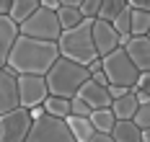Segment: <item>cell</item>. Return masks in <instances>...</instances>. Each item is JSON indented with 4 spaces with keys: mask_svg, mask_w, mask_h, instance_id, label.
<instances>
[{
    "mask_svg": "<svg viewBox=\"0 0 150 142\" xmlns=\"http://www.w3.org/2000/svg\"><path fill=\"white\" fill-rule=\"evenodd\" d=\"M57 60H60L57 41H39L29 36H18L5 67H11L16 75H47Z\"/></svg>",
    "mask_w": 150,
    "mask_h": 142,
    "instance_id": "cell-1",
    "label": "cell"
},
{
    "mask_svg": "<svg viewBox=\"0 0 150 142\" xmlns=\"http://www.w3.org/2000/svg\"><path fill=\"white\" fill-rule=\"evenodd\" d=\"M44 78H47V85H49V96L75 98L78 91L83 88V83L91 80V70L86 65H78L73 60H67V57H60Z\"/></svg>",
    "mask_w": 150,
    "mask_h": 142,
    "instance_id": "cell-2",
    "label": "cell"
},
{
    "mask_svg": "<svg viewBox=\"0 0 150 142\" xmlns=\"http://www.w3.org/2000/svg\"><path fill=\"white\" fill-rule=\"evenodd\" d=\"M57 47H60V57H67L73 62L88 67L98 57L96 44H93V18H86L80 26H75L70 31H62Z\"/></svg>",
    "mask_w": 150,
    "mask_h": 142,
    "instance_id": "cell-3",
    "label": "cell"
},
{
    "mask_svg": "<svg viewBox=\"0 0 150 142\" xmlns=\"http://www.w3.org/2000/svg\"><path fill=\"white\" fill-rule=\"evenodd\" d=\"M18 29H21V36L39 39V41H60V36H62V26H60V18H57V11H49V8H39Z\"/></svg>",
    "mask_w": 150,
    "mask_h": 142,
    "instance_id": "cell-4",
    "label": "cell"
},
{
    "mask_svg": "<svg viewBox=\"0 0 150 142\" xmlns=\"http://www.w3.org/2000/svg\"><path fill=\"white\" fill-rule=\"evenodd\" d=\"M104 72L109 78V85H124V88H135L137 78H140V70L129 60L127 49L122 47L104 57Z\"/></svg>",
    "mask_w": 150,
    "mask_h": 142,
    "instance_id": "cell-5",
    "label": "cell"
},
{
    "mask_svg": "<svg viewBox=\"0 0 150 142\" xmlns=\"http://www.w3.org/2000/svg\"><path fill=\"white\" fill-rule=\"evenodd\" d=\"M26 142H78L70 132V127L65 119H57V116H42L39 122H34Z\"/></svg>",
    "mask_w": 150,
    "mask_h": 142,
    "instance_id": "cell-6",
    "label": "cell"
},
{
    "mask_svg": "<svg viewBox=\"0 0 150 142\" xmlns=\"http://www.w3.org/2000/svg\"><path fill=\"white\" fill-rule=\"evenodd\" d=\"M34 119L29 109H13L8 114H0V142H26Z\"/></svg>",
    "mask_w": 150,
    "mask_h": 142,
    "instance_id": "cell-7",
    "label": "cell"
},
{
    "mask_svg": "<svg viewBox=\"0 0 150 142\" xmlns=\"http://www.w3.org/2000/svg\"><path fill=\"white\" fill-rule=\"evenodd\" d=\"M18 96H21V109L44 106L49 98V85L44 75H18Z\"/></svg>",
    "mask_w": 150,
    "mask_h": 142,
    "instance_id": "cell-8",
    "label": "cell"
},
{
    "mask_svg": "<svg viewBox=\"0 0 150 142\" xmlns=\"http://www.w3.org/2000/svg\"><path fill=\"white\" fill-rule=\"evenodd\" d=\"M119 34L117 29L109 23V21H101V18H93V44H96V52L98 57H106L111 52L119 49Z\"/></svg>",
    "mask_w": 150,
    "mask_h": 142,
    "instance_id": "cell-9",
    "label": "cell"
},
{
    "mask_svg": "<svg viewBox=\"0 0 150 142\" xmlns=\"http://www.w3.org/2000/svg\"><path fill=\"white\" fill-rule=\"evenodd\" d=\"M21 106V96H18V75L11 67L0 70V114H8Z\"/></svg>",
    "mask_w": 150,
    "mask_h": 142,
    "instance_id": "cell-10",
    "label": "cell"
},
{
    "mask_svg": "<svg viewBox=\"0 0 150 142\" xmlns=\"http://www.w3.org/2000/svg\"><path fill=\"white\" fill-rule=\"evenodd\" d=\"M21 36V29L11 16H0V70L8 65V57L13 52L16 39Z\"/></svg>",
    "mask_w": 150,
    "mask_h": 142,
    "instance_id": "cell-11",
    "label": "cell"
},
{
    "mask_svg": "<svg viewBox=\"0 0 150 142\" xmlns=\"http://www.w3.org/2000/svg\"><path fill=\"white\" fill-rule=\"evenodd\" d=\"M78 98H83L93 111L96 109H111V103H114L109 91H106V85H98L96 80H86L83 88L78 91Z\"/></svg>",
    "mask_w": 150,
    "mask_h": 142,
    "instance_id": "cell-12",
    "label": "cell"
},
{
    "mask_svg": "<svg viewBox=\"0 0 150 142\" xmlns=\"http://www.w3.org/2000/svg\"><path fill=\"white\" fill-rule=\"evenodd\" d=\"M127 54L135 62L140 72H150V39L148 36H132V41L127 44Z\"/></svg>",
    "mask_w": 150,
    "mask_h": 142,
    "instance_id": "cell-13",
    "label": "cell"
},
{
    "mask_svg": "<svg viewBox=\"0 0 150 142\" xmlns=\"http://www.w3.org/2000/svg\"><path fill=\"white\" fill-rule=\"evenodd\" d=\"M137 109H140V103H137V96L129 91V93L119 98V101H114L111 103V111H114V116H117V122H127V119H135Z\"/></svg>",
    "mask_w": 150,
    "mask_h": 142,
    "instance_id": "cell-14",
    "label": "cell"
},
{
    "mask_svg": "<svg viewBox=\"0 0 150 142\" xmlns=\"http://www.w3.org/2000/svg\"><path fill=\"white\" fill-rule=\"evenodd\" d=\"M111 137H114V142H142V129L132 119H127V122H117L114 124Z\"/></svg>",
    "mask_w": 150,
    "mask_h": 142,
    "instance_id": "cell-15",
    "label": "cell"
},
{
    "mask_svg": "<svg viewBox=\"0 0 150 142\" xmlns=\"http://www.w3.org/2000/svg\"><path fill=\"white\" fill-rule=\"evenodd\" d=\"M67 122V127H70V132H73V137L78 142H91V137H93V124H91V119H86V116H67L65 119Z\"/></svg>",
    "mask_w": 150,
    "mask_h": 142,
    "instance_id": "cell-16",
    "label": "cell"
},
{
    "mask_svg": "<svg viewBox=\"0 0 150 142\" xmlns=\"http://www.w3.org/2000/svg\"><path fill=\"white\" fill-rule=\"evenodd\" d=\"M42 8V0H13V8H11V18L21 26L26 18H31L36 11Z\"/></svg>",
    "mask_w": 150,
    "mask_h": 142,
    "instance_id": "cell-17",
    "label": "cell"
},
{
    "mask_svg": "<svg viewBox=\"0 0 150 142\" xmlns=\"http://www.w3.org/2000/svg\"><path fill=\"white\" fill-rule=\"evenodd\" d=\"M91 124H93L96 132L111 134V132H114V124H117V116H114L111 109H96L93 114H91Z\"/></svg>",
    "mask_w": 150,
    "mask_h": 142,
    "instance_id": "cell-18",
    "label": "cell"
},
{
    "mask_svg": "<svg viewBox=\"0 0 150 142\" xmlns=\"http://www.w3.org/2000/svg\"><path fill=\"white\" fill-rule=\"evenodd\" d=\"M57 18H60L62 31H70V29L80 26V23L86 21L83 13H80V8H73V5H60V8H57Z\"/></svg>",
    "mask_w": 150,
    "mask_h": 142,
    "instance_id": "cell-19",
    "label": "cell"
},
{
    "mask_svg": "<svg viewBox=\"0 0 150 142\" xmlns=\"http://www.w3.org/2000/svg\"><path fill=\"white\" fill-rule=\"evenodd\" d=\"M44 109L49 116H57V119H67L70 116V98H60V96H49L44 101Z\"/></svg>",
    "mask_w": 150,
    "mask_h": 142,
    "instance_id": "cell-20",
    "label": "cell"
},
{
    "mask_svg": "<svg viewBox=\"0 0 150 142\" xmlns=\"http://www.w3.org/2000/svg\"><path fill=\"white\" fill-rule=\"evenodd\" d=\"M127 5H129L127 0H104V3H101V11H98V16H96V18H101V21H109V23H111V21L119 16Z\"/></svg>",
    "mask_w": 150,
    "mask_h": 142,
    "instance_id": "cell-21",
    "label": "cell"
},
{
    "mask_svg": "<svg viewBox=\"0 0 150 142\" xmlns=\"http://www.w3.org/2000/svg\"><path fill=\"white\" fill-rule=\"evenodd\" d=\"M150 34V13L132 8V36H148Z\"/></svg>",
    "mask_w": 150,
    "mask_h": 142,
    "instance_id": "cell-22",
    "label": "cell"
},
{
    "mask_svg": "<svg viewBox=\"0 0 150 142\" xmlns=\"http://www.w3.org/2000/svg\"><path fill=\"white\" fill-rule=\"evenodd\" d=\"M111 26L117 29V34H119V36H132V8L127 5L119 16L111 21Z\"/></svg>",
    "mask_w": 150,
    "mask_h": 142,
    "instance_id": "cell-23",
    "label": "cell"
},
{
    "mask_svg": "<svg viewBox=\"0 0 150 142\" xmlns=\"http://www.w3.org/2000/svg\"><path fill=\"white\" fill-rule=\"evenodd\" d=\"M70 114H73V116H86V119H91L93 109H91L83 98H78V96H75V98H70Z\"/></svg>",
    "mask_w": 150,
    "mask_h": 142,
    "instance_id": "cell-24",
    "label": "cell"
},
{
    "mask_svg": "<svg viewBox=\"0 0 150 142\" xmlns=\"http://www.w3.org/2000/svg\"><path fill=\"white\" fill-rule=\"evenodd\" d=\"M101 3H104V0H83V5H80L83 18H96L98 11H101Z\"/></svg>",
    "mask_w": 150,
    "mask_h": 142,
    "instance_id": "cell-25",
    "label": "cell"
},
{
    "mask_svg": "<svg viewBox=\"0 0 150 142\" xmlns=\"http://www.w3.org/2000/svg\"><path fill=\"white\" fill-rule=\"evenodd\" d=\"M140 129H150V103H145V106H140L135 114V119H132Z\"/></svg>",
    "mask_w": 150,
    "mask_h": 142,
    "instance_id": "cell-26",
    "label": "cell"
},
{
    "mask_svg": "<svg viewBox=\"0 0 150 142\" xmlns=\"http://www.w3.org/2000/svg\"><path fill=\"white\" fill-rule=\"evenodd\" d=\"M106 91H109V96H111V101H119V98H124L132 88H124V85H106Z\"/></svg>",
    "mask_w": 150,
    "mask_h": 142,
    "instance_id": "cell-27",
    "label": "cell"
},
{
    "mask_svg": "<svg viewBox=\"0 0 150 142\" xmlns=\"http://www.w3.org/2000/svg\"><path fill=\"white\" fill-rule=\"evenodd\" d=\"M129 3V8H135V11H148L150 13V0H127Z\"/></svg>",
    "mask_w": 150,
    "mask_h": 142,
    "instance_id": "cell-28",
    "label": "cell"
},
{
    "mask_svg": "<svg viewBox=\"0 0 150 142\" xmlns=\"http://www.w3.org/2000/svg\"><path fill=\"white\" fill-rule=\"evenodd\" d=\"M29 114H31L34 122H39L42 116H47V109H44V106H34V109H29Z\"/></svg>",
    "mask_w": 150,
    "mask_h": 142,
    "instance_id": "cell-29",
    "label": "cell"
},
{
    "mask_svg": "<svg viewBox=\"0 0 150 142\" xmlns=\"http://www.w3.org/2000/svg\"><path fill=\"white\" fill-rule=\"evenodd\" d=\"M91 142H114V137H111V134H106V132H93Z\"/></svg>",
    "mask_w": 150,
    "mask_h": 142,
    "instance_id": "cell-30",
    "label": "cell"
},
{
    "mask_svg": "<svg viewBox=\"0 0 150 142\" xmlns=\"http://www.w3.org/2000/svg\"><path fill=\"white\" fill-rule=\"evenodd\" d=\"M91 80H96L98 85H109V78H106V72H104V70H98V72H93V75H91Z\"/></svg>",
    "mask_w": 150,
    "mask_h": 142,
    "instance_id": "cell-31",
    "label": "cell"
},
{
    "mask_svg": "<svg viewBox=\"0 0 150 142\" xmlns=\"http://www.w3.org/2000/svg\"><path fill=\"white\" fill-rule=\"evenodd\" d=\"M88 70H91V75H93V72H98V70H104V57H96V60L88 65Z\"/></svg>",
    "mask_w": 150,
    "mask_h": 142,
    "instance_id": "cell-32",
    "label": "cell"
},
{
    "mask_svg": "<svg viewBox=\"0 0 150 142\" xmlns=\"http://www.w3.org/2000/svg\"><path fill=\"white\" fill-rule=\"evenodd\" d=\"M11 8H13V0H0V16H11Z\"/></svg>",
    "mask_w": 150,
    "mask_h": 142,
    "instance_id": "cell-33",
    "label": "cell"
},
{
    "mask_svg": "<svg viewBox=\"0 0 150 142\" xmlns=\"http://www.w3.org/2000/svg\"><path fill=\"white\" fill-rule=\"evenodd\" d=\"M62 3L60 0H42V8H49V11H57Z\"/></svg>",
    "mask_w": 150,
    "mask_h": 142,
    "instance_id": "cell-34",
    "label": "cell"
},
{
    "mask_svg": "<svg viewBox=\"0 0 150 142\" xmlns=\"http://www.w3.org/2000/svg\"><path fill=\"white\" fill-rule=\"evenodd\" d=\"M62 5H73V8H80L83 5V0H60Z\"/></svg>",
    "mask_w": 150,
    "mask_h": 142,
    "instance_id": "cell-35",
    "label": "cell"
},
{
    "mask_svg": "<svg viewBox=\"0 0 150 142\" xmlns=\"http://www.w3.org/2000/svg\"><path fill=\"white\" fill-rule=\"evenodd\" d=\"M142 142H150V129H142Z\"/></svg>",
    "mask_w": 150,
    "mask_h": 142,
    "instance_id": "cell-36",
    "label": "cell"
},
{
    "mask_svg": "<svg viewBox=\"0 0 150 142\" xmlns=\"http://www.w3.org/2000/svg\"><path fill=\"white\" fill-rule=\"evenodd\" d=\"M148 39H150V34H148Z\"/></svg>",
    "mask_w": 150,
    "mask_h": 142,
    "instance_id": "cell-37",
    "label": "cell"
}]
</instances>
